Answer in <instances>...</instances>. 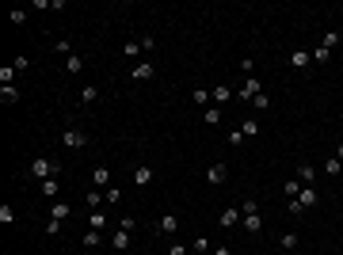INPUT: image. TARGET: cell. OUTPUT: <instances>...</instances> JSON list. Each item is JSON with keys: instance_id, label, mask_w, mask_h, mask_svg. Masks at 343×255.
I'll list each match as a JSON object with an SVG mask.
<instances>
[{"instance_id": "obj_1", "label": "cell", "mask_w": 343, "mask_h": 255, "mask_svg": "<svg viewBox=\"0 0 343 255\" xmlns=\"http://www.w3.org/2000/svg\"><path fill=\"white\" fill-rule=\"evenodd\" d=\"M31 175H34V179H54V175H61V164H54V160H34V164H31Z\"/></svg>"}, {"instance_id": "obj_2", "label": "cell", "mask_w": 343, "mask_h": 255, "mask_svg": "<svg viewBox=\"0 0 343 255\" xmlns=\"http://www.w3.org/2000/svg\"><path fill=\"white\" fill-rule=\"evenodd\" d=\"M61 145H65V149H88V133H80V129H65V133H61Z\"/></svg>"}, {"instance_id": "obj_3", "label": "cell", "mask_w": 343, "mask_h": 255, "mask_svg": "<svg viewBox=\"0 0 343 255\" xmlns=\"http://www.w3.org/2000/svg\"><path fill=\"white\" fill-rule=\"evenodd\" d=\"M157 232H164V236H175V232H179V217H175V213H164V217L157 221Z\"/></svg>"}, {"instance_id": "obj_4", "label": "cell", "mask_w": 343, "mask_h": 255, "mask_svg": "<svg viewBox=\"0 0 343 255\" xmlns=\"http://www.w3.org/2000/svg\"><path fill=\"white\" fill-rule=\"evenodd\" d=\"M92 187H96V191H107V187H111V168H96L92 171Z\"/></svg>"}, {"instance_id": "obj_5", "label": "cell", "mask_w": 343, "mask_h": 255, "mask_svg": "<svg viewBox=\"0 0 343 255\" xmlns=\"http://www.w3.org/2000/svg\"><path fill=\"white\" fill-rule=\"evenodd\" d=\"M259 92H263V88H259V80H256V76H248V80H244V88L237 92V96H240V99H256Z\"/></svg>"}, {"instance_id": "obj_6", "label": "cell", "mask_w": 343, "mask_h": 255, "mask_svg": "<svg viewBox=\"0 0 343 255\" xmlns=\"http://www.w3.org/2000/svg\"><path fill=\"white\" fill-rule=\"evenodd\" d=\"M153 61H141V65H134V72H130V76H134V80H153Z\"/></svg>"}, {"instance_id": "obj_7", "label": "cell", "mask_w": 343, "mask_h": 255, "mask_svg": "<svg viewBox=\"0 0 343 255\" xmlns=\"http://www.w3.org/2000/svg\"><path fill=\"white\" fill-rule=\"evenodd\" d=\"M134 183H137V187H149V183H153V168H149V164L134 168Z\"/></svg>"}, {"instance_id": "obj_8", "label": "cell", "mask_w": 343, "mask_h": 255, "mask_svg": "<svg viewBox=\"0 0 343 255\" xmlns=\"http://www.w3.org/2000/svg\"><path fill=\"white\" fill-rule=\"evenodd\" d=\"M309 61H313V54H309V50H294V54H290V65H294V69H305Z\"/></svg>"}, {"instance_id": "obj_9", "label": "cell", "mask_w": 343, "mask_h": 255, "mask_svg": "<svg viewBox=\"0 0 343 255\" xmlns=\"http://www.w3.org/2000/svg\"><path fill=\"white\" fill-rule=\"evenodd\" d=\"M225 175H229L225 164H210V171H206V179H210V183H225Z\"/></svg>"}, {"instance_id": "obj_10", "label": "cell", "mask_w": 343, "mask_h": 255, "mask_svg": "<svg viewBox=\"0 0 343 255\" xmlns=\"http://www.w3.org/2000/svg\"><path fill=\"white\" fill-rule=\"evenodd\" d=\"M298 202H301V206H305V210H309V206H316V202H320V194H316L313 187H301V194H298Z\"/></svg>"}, {"instance_id": "obj_11", "label": "cell", "mask_w": 343, "mask_h": 255, "mask_svg": "<svg viewBox=\"0 0 343 255\" xmlns=\"http://www.w3.org/2000/svg\"><path fill=\"white\" fill-rule=\"evenodd\" d=\"M313 175H316L313 164H298V183L301 187H313Z\"/></svg>"}, {"instance_id": "obj_12", "label": "cell", "mask_w": 343, "mask_h": 255, "mask_svg": "<svg viewBox=\"0 0 343 255\" xmlns=\"http://www.w3.org/2000/svg\"><path fill=\"white\" fill-rule=\"evenodd\" d=\"M111 244H114V252H126V248H130V228H118Z\"/></svg>"}, {"instance_id": "obj_13", "label": "cell", "mask_w": 343, "mask_h": 255, "mask_svg": "<svg viewBox=\"0 0 343 255\" xmlns=\"http://www.w3.org/2000/svg\"><path fill=\"white\" fill-rule=\"evenodd\" d=\"M202 122H206V126H221V107H206Z\"/></svg>"}, {"instance_id": "obj_14", "label": "cell", "mask_w": 343, "mask_h": 255, "mask_svg": "<svg viewBox=\"0 0 343 255\" xmlns=\"http://www.w3.org/2000/svg\"><path fill=\"white\" fill-rule=\"evenodd\" d=\"M15 76H19V72H15V65H4V69H0V88H12Z\"/></svg>"}, {"instance_id": "obj_15", "label": "cell", "mask_w": 343, "mask_h": 255, "mask_svg": "<svg viewBox=\"0 0 343 255\" xmlns=\"http://www.w3.org/2000/svg\"><path fill=\"white\" fill-rule=\"evenodd\" d=\"M69 202H54V210H50V217H54V221H65V217H69Z\"/></svg>"}, {"instance_id": "obj_16", "label": "cell", "mask_w": 343, "mask_h": 255, "mask_svg": "<svg viewBox=\"0 0 343 255\" xmlns=\"http://www.w3.org/2000/svg\"><path fill=\"white\" fill-rule=\"evenodd\" d=\"M88 225L103 232V225H107V213H103V210H92V213H88Z\"/></svg>"}, {"instance_id": "obj_17", "label": "cell", "mask_w": 343, "mask_h": 255, "mask_svg": "<svg viewBox=\"0 0 343 255\" xmlns=\"http://www.w3.org/2000/svg\"><path fill=\"white\" fill-rule=\"evenodd\" d=\"M278 244H282L286 252H298V232H282V236H278Z\"/></svg>"}, {"instance_id": "obj_18", "label": "cell", "mask_w": 343, "mask_h": 255, "mask_svg": "<svg viewBox=\"0 0 343 255\" xmlns=\"http://www.w3.org/2000/svg\"><path fill=\"white\" fill-rule=\"evenodd\" d=\"M320 46H324V50H336V46H340V31H324Z\"/></svg>"}, {"instance_id": "obj_19", "label": "cell", "mask_w": 343, "mask_h": 255, "mask_svg": "<svg viewBox=\"0 0 343 255\" xmlns=\"http://www.w3.org/2000/svg\"><path fill=\"white\" fill-rule=\"evenodd\" d=\"M244 228H248V232H259V228H263L259 213H244Z\"/></svg>"}, {"instance_id": "obj_20", "label": "cell", "mask_w": 343, "mask_h": 255, "mask_svg": "<svg viewBox=\"0 0 343 255\" xmlns=\"http://www.w3.org/2000/svg\"><path fill=\"white\" fill-rule=\"evenodd\" d=\"M0 103H19V88H0Z\"/></svg>"}, {"instance_id": "obj_21", "label": "cell", "mask_w": 343, "mask_h": 255, "mask_svg": "<svg viewBox=\"0 0 343 255\" xmlns=\"http://www.w3.org/2000/svg\"><path fill=\"white\" fill-rule=\"evenodd\" d=\"M100 202H107L100 191H88V194H84V206H88V210H100Z\"/></svg>"}, {"instance_id": "obj_22", "label": "cell", "mask_w": 343, "mask_h": 255, "mask_svg": "<svg viewBox=\"0 0 343 255\" xmlns=\"http://www.w3.org/2000/svg\"><path fill=\"white\" fill-rule=\"evenodd\" d=\"M240 133H244V137H256V133H259V122H256V118H244Z\"/></svg>"}, {"instance_id": "obj_23", "label": "cell", "mask_w": 343, "mask_h": 255, "mask_svg": "<svg viewBox=\"0 0 343 255\" xmlns=\"http://www.w3.org/2000/svg\"><path fill=\"white\" fill-rule=\"evenodd\" d=\"M80 99H84V103H96V99H100V88H96V84H84Z\"/></svg>"}, {"instance_id": "obj_24", "label": "cell", "mask_w": 343, "mask_h": 255, "mask_svg": "<svg viewBox=\"0 0 343 255\" xmlns=\"http://www.w3.org/2000/svg\"><path fill=\"white\" fill-rule=\"evenodd\" d=\"M282 194L298 198V194H301V183H298V179H286V183H282Z\"/></svg>"}, {"instance_id": "obj_25", "label": "cell", "mask_w": 343, "mask_h": 255, "mask_svg": "<svg viewBox=\"0 0 343 255\" xmlns=\"http://www.w3.org/2000/svg\"><path fill=\"white\" fill-rule=\"evenodd\" d=\"M340 168H343L340 156H328V160H324V171H328V175H340Z\"/></svg>"}, {"instance_id": "obj_26", "label": "cell", "mask_w": 343, "mask_h": 255, "mask_svg": "<svg viewBox=\"0 0 343 255\" xmlns=\"http://www.w3.org/2000/svg\"><path fill=\"white\" fill-rule=\"evenodd\" d=\"M240 217H244L240 210H225V213H221V225H237V221H240Z\"/></svg>"}, {"instance_id": "obj_27", "label": "cell", "mask_w": 343, "mask_h": 255, "mask_svg": "<svg viewBox=\"0 0 343 255\" xmlns=\"http://www.w3.org/2000/svg\"><path fill=\"white\" fill-rule=\"evenodd\" d=\"M309 54H313V61H316V65H324V61H328V54H332V50H324V46H316V50H309Z\"/></svg>"}, {"instance_id": "obj_28", "label": "cell", "mask_w": 343, "mask_h": 255, "mask_svg": "<svg viewBox=\"0 0 343 255\" xmlns=\"http://www.w3.org/2000/svg\"><path fill=\"white\" fill-rule=\"evenodd\" d=\"M100 244V228H88L84 232V248H96Z\"/></svg>"}, {"instance_id": "obj_29", "label": "cell", "mask_w": 343, "mask_h": 255, "mask_svg": "<svg viewBox=\"0 0 343 255\" xmlns=\"http://www.w3.org/2000/svg\"><path fill=\"white\" fill-rule=\"evenodd\" d=\"M103 198L114 206V202H122V191H118V187H107V191H103Z\"/></svg>"}, {"instance_id": "obj_30", "label": "cell", "mask_w": 343, "mask_h": 255, "mask_svg": "<svg viewBox=\"0 0 343 255\" xmlns=\"http://www.w3.org/2000/svg\"><path fill=\"white\" fill-rule=\"evenodd\" d=\"M210 96H214V99H217V103H225V99H229V96H233V92H229V88H225V84H217V88H214V92H210Z\"/></svg>"}, {"instance_id": "obj_31", "label": "cell", "mask_w": 343, "mask_h": 255, "mask_svg": "<svg viewBox=\"0 0 343 255\" xmlns=\"http://www.w3.org/2000/svg\"><path fill=\"white\" fill-rule=\"evenodd\" d=\"M84 69V57L80 54H69V72H80Z\"/></svg>"}, {"instance_id": "obj_32", "label": "cell", "mask_w": 343, "mask_h": 255, "mask_svg": "<svg viewBox=\"0 0 343 255\" xmlns=\"http://www.w3.org/2000/svg\"><path fill=\"white\" fill-rule=\"evenodd\" d=\"M240 213H259V202L256 198H244L240 202Z\"/></svg>"}, {"instance_id": "obj_33", "label": "cell", "mask_w": 343, "mask_h": 255, "mask_svg": "<svg viewBox=\"0 0 343 255\" xmlns=\"http://www.w3.org/2000/svg\"><path fill=\"white\" fill-rule=\"evenodd\" d=\"M0 221H4V225H12V221H15V210H12V206H0Z\"/></svg>"}, {"instance_id": "obj_34", "label": "cell", "mask_w": 343, "mask_h": 255, "mask_svg": "<svg viewBox=\"0 0 343 255\" xmlns=\"http://www.w3.org/2000/svg\"><path fill=\"white\" fill-rule=\"evenodd\" d=\"M252 107H256V111H267V107H271V99H267V96H263V92H259L256 99H252Z\"/></svg>"}, {"instance_id": "obj_35", "label": "cell", "mask_w": 343, "mask_h": 255, "mask_svg": "<svg viewBox=\"0 0 343 255\" xmlns=\"http://www.w3.org/2000/svg\"><path fill=\"white\" fill-rule=\"evenodd\" d=\"M122 54H126V57H137V54H141V42H126V46H122Z\"/></svg>"}, {"instance_id": "obj_36", "label": "cell", "mask_w": 343, "mask_h": 255, "mask_svg": "<svg viewBox=\"0 0 343 255\" xmlns=\"http://www.w3.org/2000/svg\"><path fill=\"white\" fill-rule=\"evenodd\" d=\"M42 194H57V175L54 179H42Z\"/></svg>"}, {"instance_id": "obj_37", "label": "cell", "mask_w": 343, "mask_h": 255, "mask_svg": "<svg viewBox=\"0 0 343 255\" xmlns=\"http://www.w3.org/2000/svg\"><path fill=\"white\" fill-rule=\"evenodd\" d=\"M225 141H229V145H233V149H240V145H244V133H240V129H237V133H229Z\"/></svg>"}, {"instance_id": "obj_38", "label": "cell", "mask_w": 343, "mask_h": 255, "mask_svg": "<svg viewBox=\"0 0 343 255\" xmlns=\"http://www.w3.org/2000/svg\"><path fill=\"white\" fill-rule=\"evenodd\" d=\"M27 65H31V57H27V54H19V57H15V72H23Z\"/></svg>"}, {"instance_id": "obj_39", "label": "cell", "mask_w": 343, "mask_h": 255, "mask_svg": "<svg viewBox=\"0 0 343 255\" xmlns=\"http://www.w3.org/2000/svg\"><path fill=\"white\" fill-rule=\"evenodd\" d=\"M141 50H145V54H153V50H157V38H149V34H145V38H141Z\"/></svg>"}, {"instance_id": "obj_40", "label": "cell", "mask_w": 343, "mask_h": 255, "mask_svg": "<svg viewBox=\"0 0 343 255\" xmlns=\"http://www.w3.org/2000/svg\"><path fill=\"white\" fill-rule=\"evenodd\" d=\"M191 99H195V103H206V99H214V96H210V92H206V88H199V92H195V96H191Z\"/></svg>"}, {"instance_id": "obj_41", "label": "cell", "mask_w": 343, "mask_h": 255, "mask_svg": "<svg viewBox=\"0 0 343 255\" xmlns=\"http://www.w3.org/2000/svg\"><path fill=\"white\" fill-rule=\"evenodd\" d=\"M46 232H50V236H57V232H61V221H54V217H50V221H46Z\"/></svg>"}, {"instance_id": "obj_42", "label": "cell", "mask_w": 343, "mask_h": 255, "mask_svg": "<svg viewBox=\"0 0 343 255\" xmlns=\"http://www.w3.org/2000/svg\"><path fill=\"white\" fill-rule=\"evenodd\" d=\"M168 255H187V248H183V244H172V248H168Z\"/></svg>"}, {"instance_id": "obj_43", "label": "cell", "mask_w": 343, "mask_h": 255, "mask_svg": "<svg viewBox=\"0 0 343 255\" xmlns=\"http://www.w3.org/2000/svg\"><path fill=\"white\" fill-rule=\"evenodd\" d=\"M336 156H340V160H343V145H340V149H336Z\"/></svg>"}]
</instances>
